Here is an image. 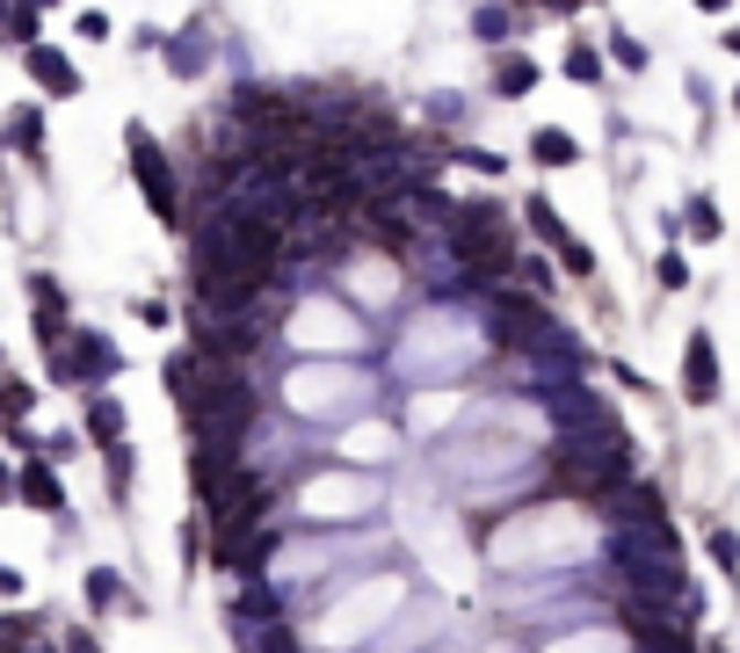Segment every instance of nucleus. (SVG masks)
Instances as JSON below:
<instances>
[{
    "label": "nucleus",
    "instance_id": "nucleus-1",
    "mask_svg": "<svg viewBox=\"0 0 740 653\" xmlns=\"http://www.w3.org/2000/svg\"><path fill=\"white\" fill-rule=\"evenodd\" d=\"M138 138V131H131ZM138 174H146V204L160 211V218H174V182H168V168H160V153L138 138Z\"/></svg>",
    "mask_w": 740,
    "mask_h": 653
},
{
    "label": "nucleus",
    "instance_id": "nucleus-11",
    "mask_svg": "<svg viewBox=\"0 0 740 653\" xmlns=\"http://www.w3.org/2000/svg\"><path fill=\"white\" fill-rule=\"evenodd\" d=\"M726 44H733V52H740V30H733V36H726Z\"/></svg>",
    "mask_w": 740,
    "mask_h": 653
},
{
    "label": "nucleus",
    "instance_id": "nucleus-2",
    "mask_svg": "<svg viewBox=\"0 0 740 653\" xmlns=\"http://www.w3.org/2000/svg\"><path fill=\"white\" fill-rule=\"evenodd\" d=\"M719 393V371H711V342L689 334V399H711Z\"/></svg>",
    "mask_w": 740,
    "mask_h": 653
},
{
    "label": "nucleus",
    "instance_id": "nucleus-8",
    "mask_svg": "<svg viewBox=\"0 0 740 653\" xmlns=\"http://www.w3.org/2000/svg\"><path fill=\"white\" fill-rule=\"evenodd\" d=\"M87 596H95V602H103V610H109V602H117L124 588H117V574H95V581H87Z\"/></svg>",
    "mask_w": 740,
    "mask_h": 653
},
{
    "label": "nucleus",
    "instance_id": "nucleus-6",
    "mask_svg": "<svg viewBox=\"0 0 740 653\" xmlns=\"http://www.w3.org/2000/svg\"><path fill=\"white\" fill-rule=\"evenodd\" d=\"M87 429H95V443H117V436H124V414H117V407H109V399H103V407L87 414Z\"/></svg>",
    "mask_w": 740,
    "mask_h": 653
},
{
    "label": "nucleus",
    "instance_id": "nucleus-5",
    "mask_svg": "<svg viewBox=\"0 0 740 653\" xmlns=\"http://www.w3.org/2000/svg\"><path fill=\"white\" fill-rule=\"evenodd\" d=\"M530 81H537V66H530V58H508V66H501V95H530Z\"/></svg>",
    "mask_w": 740,
    "mask_h": 653
},
{
    "label": "nucleus",
    "instance_id": "nucleus-10",
    "mask_svg": "<svg viewBox=\"0 0 740 653\" xmlns=\"http://www.w3.org/2000/svg\"><path fill=\"white\" fill-rule=\"evenodd\" d=\"M0 501H8V472H0Z\"/></svg>",
    "mask_w": 740,
    "mask_h": 653
},
{
    "label": "nucleus",
    "instance_id": "nucleus-9",
    "mask_svg": "<svg viewBox=\"0 0 740 653\" xmlns=\"http://www.w3.org/2000/svg\"><path fill=\"white\" fill-rule=\"evenodd\" d=\"M567 73L573 81H596V52H567Z\"/></svg>",
    "mask_w": 740,
    "mask_h": 653
},
{
    "label": "nucleus",
    "instance_id": "nucleus-4",
    "mask_svg": "<svg viewBox=\"0 0 740 653\" xmlns=\"http://www.w3.org/2000/svg\"><path fill=\"white\" fill-rule=\"evenodd\" d=\"M22 501H30V509H58V480L44 472V464H30V472H22Z\"/></svg>",
    "mask_w": 740,
    "mask_h": 653
},
{
    "label": "nucleus",
    "instance_id": "nucleus-12",
    "mask_svg": "<svg viewBox=\"0 0 740 653\" xmlns=\"http://www.w3.org/2000/svg\"><path fill=\"white\" fill-rule=\"evenodd\" d=\"M0 30H8V22H0Z\"/></svg>",
    "mask_w": 740,
    "mask_h": 653
},
{
    "label": "nucleus",
    "instance_id": "nucleus-3",
    "mask_svg": "<svg viewBox=\"0 0 740 653\" xmlns=\"http://www.w3.org/2000/svg\"><path fill=\"white\" fill-rule=\"evenodd\" d=\"M30 66H36V81L52 87V95H73V87H81V81H73V66H66L58 52H30Z\"/></svg>",
    "mask_w": 740,
    "mask_h": 653
},
{
    "label": "nucleus",
    "instance_id": "nucleus-7",
    "mask_svg": "<svg viewBox=\"0 0 740 653\" xmlns=\"http://www.w3.org/2000/svg\"><path fill=\"white\" fill-rule=\"evenodd\" d=\"M537 160H551V168H559V160H573V138L567 131H537Z\"/></svg>",
    "mask_w": 740,
    "mask_h": 653
}]
</instances>
